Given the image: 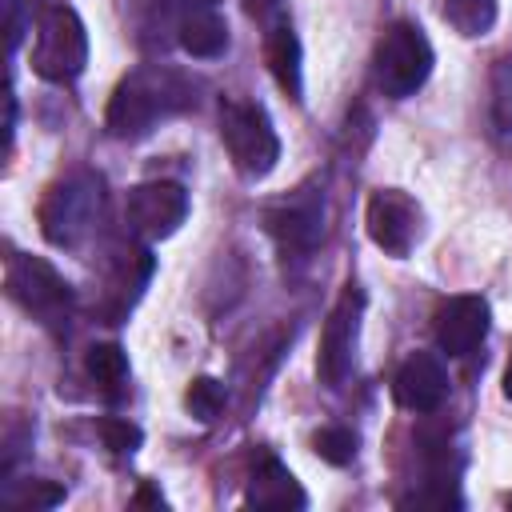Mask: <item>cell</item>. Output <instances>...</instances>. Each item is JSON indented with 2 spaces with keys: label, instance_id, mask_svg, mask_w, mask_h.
Returning <instances> with one entry per match:
<instances>
[{
  "label": "cell",
  "instance_id": "cell-7",
  "mask_svg": "<svg viewBox=\"0 0 512 512\" xmlns=\"http://www.w3.org/2000/svg\"><path fill=\"white\" fill-rule=\"evenodd\" d=\"M360 312H364V292L360 288H344V296L336 300V308L324 320L320 352H316V376L328 388H340L344 376L352 372V348H356V332H360Z\"/></svg>",
  "mask_w": 512,
  "mask_h": 512
},
{
  "label": "cell",
  "instance_id": "cell-13",
  "mask_svg": "<svg viewBox=\"0 0 512 512\" xmlns=\"http://www.w3.org/2000/svg\"><path fill=\"white\" fill-rule=\"evenodd\" d=\"M244 500L256 504V508H304V504H308L304 488L296 484V476H292L276 456H264V464L256 468V476H252Z\"/></svg>",
  "mask_w": 512,
  "mask_h": 512
},
{
  "label": "cell",
  "instance_id": "cell-24",
  "mask_svg": "<svg viewBox=\"0 0 512 512\" xmlns=\"http://www.w3.org/2000/svg\"><path fill=\"white\" fill-rule=\"evenodd\" d=\"M136 504H164V500H160V496H156V492H152V488H144V492H140V496H136Z\"/></svg>",
  "mask_w": 512,
  "mask_h": 512
},
{
  "label": "cell",
  "instance_id": "cell-19",
  "mask_svg": "<svg viewBox=\"0 0 512 512\" xmlns=\"http://www.w3.org/2000/svg\"><path fill=\"white\" fill-rule=\"evenodd\" d=\"M312 448H316V456L320 460H328V464H348L352 456H356V436L348 432V428H336V424H328V428H320L316 436H312Z\"/></svg>",
  "mask_w": 512,
  "mask_h": 512
},
{
  "label": "cell",
  "instance_id": "cell-1",
  "mask_svg": "<svg viewBox=\"0 0 512 512\" xmlns=\"http://www.w3.org/2000/svg\"><path fill=\"white\" fill-rule=\"evenodd\" d=\"M192 100H196V96H192V84H188L180 72L160 68V64L132 68V72L116 84V92H112V100H108V112H104V124H108V132L120 136V140H140V136H148L160 120L184 112Z\"/></svg>",
  "mask_w": 512,
  "mask_h": 512
},
{
  "label": "cell",
  "instance_id": "cell-6",
  "mask_svg": "<svg viewBox=\"0 0 512 512\" xmlns=\"http://www.w3.org/2000/svg\"><path fill=\"white\" fill-rule=\"evenodd\" d=\"M4 284H8V296L28 316H36L40 324H60L72 312V288H68V280L48 260H40V256H12Z\"/></svg>",
  "mask_w": 512,
  "mask_h": 512
},
{
  "label": "cell",
  "instance_id": "cell-15",
  "mask_svg": "<svg viewBox=\"0 0 512 512\" xmlns=\"http://www.w3.org/2000/svg\"><path fill=\"white\" fill-rule=\"evenodd\" d=\"M180 48L188 52V56H196V60H216L224 48H228V24H224V16H216V8L212 12H196V16H188L184 24H180Z\"/></svg>",
  "mask_w": 512,
  "mask_h": 512
},
{
  "label": "cell",
  "instance_id": "cell-12",
  "mask_svg": "<svg viewBox=\"0 0 512 512\" xmlns=\"http://www.w3.org/2000/svg\"><path fill=\"white\" fill-rule=\"evenodd\" d=\"M264 224L272 232V240L284 248V252H308L316 248V240L324 236V200L304 192V196H292L276 208L264 212Z\"/></svg>",
  "mask_w": 512,
  "mask_h": 512
},
{
  "label": "cell",
  "instance_id": "cell-2",
  "mask_svg": "<svg viewBox=\"0 0 512 512\" xmlns=\"http://www.w3.org/2000/svg\"><path fill=\"white\" fill-rule=\"evenodd\" d=\"M84 64H88L84 20L64 4L44 8L32 32V72L48 84H68L84 72Z\"/></svg>",
  "mask_w": 512,
  "mask_h": 512
},
{
  "label": "cell",
  "instance_id": "cell-25",
  "mask_svg": "<svg viewBox=\"0 0 512 512\" xmlns=\"http://www.w3.org/2000/svg\"><path fill=\"white\" fill-rule=\"evenodd\" d=\"M504 396L512 400V360H508V368H504Z\"/></svg>",
  "mask_w": 512,
  "mask_h": 512
},
{
  "label": "cell",
  "instance_id": "cell-4",
  "mask_svg": "<svg viewBox=\"0 0 512 512\" xmlns=\"http://www.w3.org/2000/svg\"><path fill=\"white\" fill-rule=\"evenodd\" d=\"M436 52L424 36V28L396 20L384 28L380 44H376V88L388 100H404L416 88H424V80L432 76Z\"/></svg>",
  "mask_w": 512,
  "mask_h": 512
},
{
  "label": "cell",
  "instance_id": "cell-9",
  "mask_svg": "<svg viewBox=\"0 0 512 512\" xmlns=\"http://www.w3.org/2000/svg\"><path fill=\"white\" fill-rule=\"evenodd\" d=\"M184 216H188V192L176 180H148L128 192V224L148 240L172 236L184 224Z\"/></svg>",
  "mask_w": 512,
  "mask_h": 512
},
{
  "label": "cell",
  "instance_id": "cell-11",
  "mask_svg": "<svg viewBox=\"0 0 512 512\" xmlns=\"http://www.w3.org/2000/svg\"><path fill=\"white\" fill-rule=\"evenodd\" d=\"M392 396L408 412H436L448 396V368L436 352H412L392 380Z\"/></svg>",
  "mask_w": 512,
  "mask_h": 512
},
{
  "label": "cell",
  "instance_id": "cell-17",
  "mask_svg": "<svg viewBox=\"0 0 512 512\" xmlns=\"http://www.w3.org/2000/svg\"><path fill=\"white\" fill-rule=\"evenodd\" d=\"M84 364H88V376L104 392H120V384L128 380V356H124L120 344H92Z\"/></svg>",
  "mask_w": 512,
  "mask_h": 512
},
{
  "label": "cell",
  "instance_id": "cell-10",
  "mask_svg": "<svg viewBox=\"0 0 512 512\" xmlns=\"http://www.w3.org/2000/svg\"><path fill=\"white\" fill-rule=\"evenodd\" d=\"M488 324H492V312L484 296H448L432 316L436 344L448 356H468L476 344H484Z\"/></svg>",
  "mask_w": 512,
  "mask_h": 512
},
{
  "label": "cell",
  "instance_id": "cell-8",
  "mask_svg": "<svg viewBox=\"0 0 512 512\" xmlns=\"http://www.w3.org/2000/svg\"><path fill=\"white\" fill-rule=\"evenodd\" d=\"M364 220H368L372 244H376L380 252L396 256V260L408 256L412 244H416V236H420V208H416V200L404 196L400 188H380V192H372Z\"/></svg>",
  "mask_w": 512,
  "mask_h": 512
},
{
  "label": "cell",
  "instance_id": "cell-20",
  "mask_svg": "<svg viewBox=\"0 0 512 512\" xmlns=\"http://www.w3.org/2000/svg\"><path fill=\"white\" fill-rule=\"evenodd\" d=\"M100 436H104V444L112 448V452H136L140 448V440H144V432H140V424H132V420H120V416H104L100 420Z\"/></svg>",
  "mask_w": 512,
  "mask_h": 512
},
{
  "label": "cell",
  "instance_id": "cell-16",
  "mask_svg": "<svg viewBox=\"0 0 512 512\" xmlns=\"http://www.w3.org/2000/svg\"><path fill=\"white\" fill-rule=\"evenodd\" d=\"M444 20L460 36H488L496 24V0H444Z\"/></svg>",
  "mask_w": 512,
  "mask_h": 512
},
{
  "label": "cell",
  "instance_id": "cell-18",
  "mask_svg": "<svg viewBox=\"0 0 512 512\" xmlns=\"http://www.w3.org/2000/svg\"><path fill=\"white\" fill-rule=\"evenodd\" d=\"M224 384L220 380H212V376H196L192 384H188V392H184V404H188V412L200 420V424H212L216 416H220V408H224Z\"/></svg>",
  "mask_w": 512,
  "mask_h": 512
},
{
  "label": "cell",
  "instance_id": "cell-3",
  "mask_svg": "<svg viewBox=\"0 0 512 512\" xmlns=\"http://www.w3.org/2000/svg\"><path fill=\"white\" fill-rule=\"evenodd\" d=\"M220 140L236 164L240 176L260 180L280 160V136L272 128V116L256 100H224L220 104Z\"/></svg>",
  "mask_w": 512,
  "mask_h": 512
},
{
  "label": "cell",
  "instance_id": "cell-21",
  "mask_svg": "<svg viewBox=\"0 0 512 512\" xmlns=\"http://www.w3.org/2000/svg\"><path fill=\"white\" fill-rule=\"evenodd\" d=\"M64 500V488L52 480H28L24 492H8V504L16 508H56Z\"/></svg>",
  "mask_w": 512,
  "mask_h": 512
},
{
  "label": "cell",
  "instance_id": "cell-5",
  "mask_svg": "<svg viewBox=\"0 0 512 512\" xmlns=\"http://www.w3.org/2000/svg\"><path fill=\"white\" fill-rule=\"evenodd\" d=\"M100 180L92 172H72L64 180H56L40 204V232L48 236V244L72 248L88 236L92 220L100 216Z\"/></svg>",
  "mask_w": 512,
  "mask_h": 512
},
{
  "label": "cell",
  "instance_id": "cell-14",
  "mask_svg": "<svg viewBox=\"0 0 512 512\" xmlns=\"http://www.w3.org/2000/svg\"><path fill=\"white\" fill-rule=\"evenodd\" d=\"M268 68H272V76H276V84L292 96V100H300V92H304V72H300V40H296V32H292V24H272V32H268Z\"/></svg>",
  "mask_w": 512,
  "mask_h": 512
},
{
  "label": "cell",
  "instance_id": "cell-22",
  "mask_svg": "<svg viewBox=\"0 0 512 512\" xmlns=\"http://www.w3.org/2000/svg\"><path fill=\"white\" fill-rule=\"evenodd\" d=\"M164 12H172V16H180V24L188 20V16H196V12H212L216 8V0H164L160 4Z\"/></svg>",
  "mask_w": 512,
  "mask_h": 512
},
{
  "label": "cell",
  "instance_id": "cell-23",
  "mask_svg": "<svg viewBox=\"0 0 512 512\" xmlns=\"http://www.w3.org/2000/svg\"><path fill=\"white\" fill-rule=\"evenodd\" d=\"M16 44H20V4L8 0V52H16Z\"/></svg>",
  "mask_w": 512,
  "mask_h": 512
}]
</instances>
